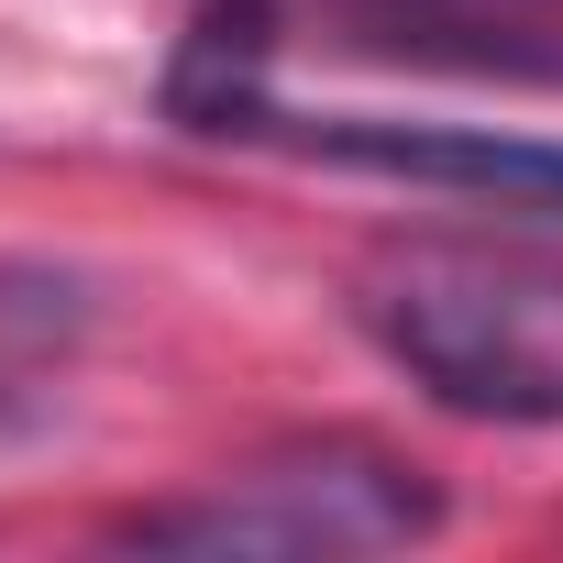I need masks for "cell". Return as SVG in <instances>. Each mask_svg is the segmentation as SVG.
Instances as JSON below:
<instances>
[{
  "label": "cell",
  "mask_w": 563,
  "mask_h": 563,
  "mask_svg": "<svg viewBox=\"0 0 563 563\" xmlns=\"http://www.w3.org/2000/svg\"><path fill=\"white\" fill-rule=\"evenodd\" d=\"M232 144H276V155H310V166H354V177H409V188H475L508 210L563 221V144L552 133H497V122H376V111H276L254 100Z\"/></svg>",
  "instance_id": "cell-3"
},
{
  "label": "cell",
  "mask_w": 563,
  "mask_h": 563,
  "mask_svg": "<svg viewBox=\"0 0 563 563\" xmlns=\"http://www.w3.org/2000/svg\"><path fill=\"white\" fill-rule=\"evenodd\" d=\"M431 530H442V486L365 431L265 442V453L221 464L210 486L111 519V541L199 552V563H332V552H409Z\"/></svg>",
  "instance_id": "cell-2"
},
{
  "label": "cell",
  "mask_w": 563,
  "mask_h": 563,
  "mask_svg": "<svg viewBox=\"0 0 563 563\" xmlns=\"http://www.w3.org/2000/svg\"><path fill=\"white\" fill-rule=\"evenodd\" d=\"M100 332V276L56 254H0V420H34Z\"/></svg>",
  "instance_id": "cell-4"
},
{
  "label": "cell",
  "mask_w": 563,
  "mask_h": 563,
  "mask_svg": "<svg viewBox=\"0 0 563 563\" xmlns=\"http://www.w3.org/2000/svg\"><path fill=\"white\" fill-rule=\"evenodd\" d=\"M354 332L453 420L563 431V254L420 232L354 265Z\"/></svg>",
  "instance_id": "cell-1"
}]
</instances>
